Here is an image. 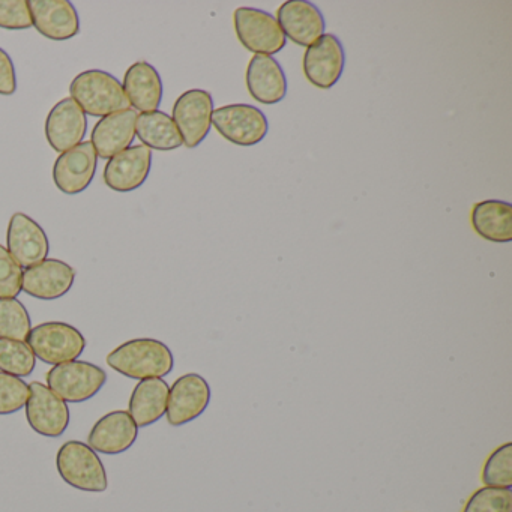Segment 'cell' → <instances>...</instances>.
I'll use <instances>...</instances> for the list:
<instances>
[{
    "label": "cell",
    "instance_id": "cell-1",
    "mask_svg": "<svg viewBox=\"0 0 512 512\" xmlns=\"http://www.w3.org/2000/svg\"><path fill=\"white\" fill-rule=\"evenodd\" d=\"M107 364L130 379H163L175 367L172 350L154 338H136L116 347L107 356Z\"/></svg>",
    "mask_w": 512,
    "mask_h": 512
},
{
    "label": "cell",
    "instance_id": "cell-2",
    "mask_svg": "<svg viewBox=\"0 0 512 512\" xmlns=\"http://www.w3.org/2000/svg\"><path fill=\"white\" fill-rule=\"evenodd\" d=\"M70 94L85 115L94 118L130 109L122 83L106 71L89 70L79 74L71 82Z\"/></svg>",
    "mask_w": 512,
    "mask_h": 512
},
{
    "label": "cell",
    "instance_id": "cell-3",
    "mask_svg": "<svg viewBox=\"0 0 512 512\" xmlns=\"http://www.w3.org/2000/svg\"><path fill=\"white\" fill-rule=\"evenodd\" d=\"M61 478L80 491L104 493L109 488L106 467L97 452L80 440L64 443L56 455Z\"/></svg>",
    "mask_w": 512,
    "mask_h": 512
},
{
    "label": "cell",
    "instance_id": "cell-4",
    "mask_svg": "<svg viewBox=\"0 0 512 512\" xmlns=\"http://www.w3.org/2000/svg\"><path fill=\"white\" fill-rule=\"evenodd\" d=\"M26 343L35 358L50 365L77 361L86 349V338L82 332L64 322H46L35 326Z\"/></svg>",
    "mask_w": 512,
    "mask_h": 512
},
{
    "label": "cell",
    "instance_id": "cell-5",
    "mask_svg": "<svg viewBox=\"0 0 512 512\" xmlns=\"http://www.w3.org/2000/svg\"><path fill=\"white\" fill-rule=\"evenodd\" d=\"M47 386L65 403H85L107 382V373L92 362L71 361L55 365L46 374Z\"/></svg>",
    "mask_w": 512,
    "mask_h": 512
},
{
    "label": "cell",
    "instance_id": "cell-6",
    "mask_svg": "<svg viewBox=\"0 0 512 512\" xmlns=\"http://www.w3.org/2000/svg\"><path fill=\"white\" fill-rule=\"evenodd\" d=\"M233 19L236 35L248 52L274 56L286 47V37L272 14L259 8L241 7Z\"/></svg>",
    "mask_w": 512,
    "mask_h": 512
},
{
    "label": "cell",
    "instance_id": "cell-7",
    "mask_svg": "<svg viewBox=\"0 0 512 512\" xmlns=\"http://www.w3.org/2000/svg\"><path fill=\"white\" fill-rule=\"evenodd\" d=\"M215 130L238 146L259 145L269 131L265 113L250 104H229L212 113Z\"/></svg>",
    "mask_w": 512,
    "mask_h": 512
},
{
    "label": "cell",
    "instance_id": "cell-8",
    "mask_svg": "<svg viewBox=\"0 0 512 512\" xmlns=\"http://www.w3.org/2000/svg\"><path fill=\"white\" fill-rule=\"evenodd\" d=\"M214 98L203 89L184 92L173 106L172 119L188 149L197 148L212 127Z\"/></svg>",
    "mask_w": 512,
    "mask_h": 512
},
{
    "label": "cell",
    "instance_id": "cell-9",
    "mask_svg": "<svg viewBox=\"0 0 512 512\" xmlns=\"http://www.w3.org/2000/svg\"><path fill=\"white\" fill-rule=\"evenodd\" d=\"M346 53L343 44L335 35L323 34L316 43L308 47L304 55L305 77L317 89L334 88L343 76Z\"/></svg>",
    "mask_w": 512,
    "mask_h": 512
},
{
    "label": "cell",
    "instance_id": "cell-10",
    "mask_svg": "<svg viewBox=\"0 0 512 512\" xmlns=\"http://www.w3.org/2000/svg\"><path fill=\"white\" fill-rule=\"evenodd\" d=\"M211 386L205 377L188 373L179 377L169 389L166 418L172 427H181L199 418L211 403Z\"/></svg>",
    "mask_w": 512,
    "mask_h": 512
},
{
    "label": "cell",
    "instance_id": "cell-11",
    "mask_svg": "<svg viewBox=\"0 0 512 512\" xmlns=\"http://www.w3.org/2000/svg\"><path fill=\"white\" fill-rule=\"evenodd\" d=\"M29 389L26 419L32 430L44 437H61L70 425L68 404L43 383L32 382Z\"/></svg>",
    "mask_w": 512,
    "mask_h": 512
},
{
    "label": "cell",
    "instance_id": "cell-12",
    "mask_svg": "<svg viewBox=\"0 0 512 512\" xmlns=\"http://www.w3.org/2000/svg\"><path fill=\"white\" fill-rule=\"evenodd\" d=\"M97 160V152L91 142H82L59 155L53 166L56 188L68 196L83 193L94 181Z\"/></svg>",
    "mask_w": 512,
    "mask_h": 512
},
{
    "label": "cell",
    "instance_id": "cell-13",
    "mask_svg": "<svg viewBox=\"0 0 512 512\" xmlns=\"http://www.w3.org/2000/svg\"><path fill=\"white\" fill-rule=\"evenodd\" d=\"M8 253L22 268H32L49 256L50 242L43 227L29 215L17 212L7 232Z\"/></svg>",
    "mask_w": 512,
    "mask_h": 512
},
{
    "label": "cell",
    "instance_id": "cell-14",
    "mask_svg": "<svg viewBox=\"0 0 512 512\" xmlns=\"http://www.w3.org/2000/svg\"><path fill=\"white\" fill-rule=\"evenodd\" d=\"M152 151L134 145L110 158L104 169V184L118 193H131L145 184L151 173Z\"/></svg>",
    "mask_w": 512,
    "mask_h": 512
},
{
    "label": "cell",
    "instance_id": "cell-15",
    "mask_svg": "<svg viewBox=\"0 0 512 512\" xmlns=\"http://www.w3.org/2000/svg\"><path fill=\"white\" fill-rule=\"evenodd\" d=\"M32 25L52 41H68L79 35L80 20L68 0H28Z\"/></svg>",
    "mask_w": 512,
    "mask_h": 512
},
{
    "label": "cell",
    "instance_id": "cell-16",
    "mask_svg": "<svg viewBox=\"0 0 512 512\" xmlns=\"http://www.w3.org/2000/svg\"><path fill=\"white\" fill-rule=\"evenodd\" d=\"M88 130L85 112L73 98L59 101L46 119V137L59 155L80 145Z\"/></svg>",
    "mask_w": 512,
    "mask_h": 512
},
{
    "label": "cell",
    "instance_id": "cell-17",
    "mask_svg": "<svg viewBox=\"0 0 512 512\" xmlns=\"http://www.w3.org/2000/svg\"><path fill=\"white\" fill-rule=\"evenodd\" d=\"M277 22L284 37L301 47H310L325 32V17L308 0H289L277 11Z\"/></svg>",
    "mask_w": 512,
    "mask_h": 512
},
{
    "label": "cell",
    "instance_id": "cell-18",
    "mask_svg": "<svg viewBox=\"0 0 512 512\" xmlns=\"http://www.w3.org/2000/svg\"><path fill=\"white\" fill-rule=\"evenodd\" d=\"M76 271L58 259H46L23 272V292L41 301H55L70 292Z\"/></svg>",
    "mask_w": 512,
    "mask_h": 512
},
{
    "label": "cell",
    "instance_id": "cell-19",
    "mask_svg": "<svg viewBox=\"0 0 512 512\" xmlns=\"http://www.w3.org/2000/svg\"><path fill=\"white\" fill-rule=\"evenodd\" d=\"M137 436L139 427L130 413L115 410L98 419L89 433L88 445L100 454L119 455L136 443Z\"/></svg>",
    "mask_w": 512,
    "mask_h": 512
},
{
    "label": "cell",
    "instance_id": "cell-20",
    "mask_svg": "<svg viewBox=\"0 0 512 512\" xmlns=\"http://www.w3.org/2000/svg\"><path fill=\"white\" fill-rule=\"evenodd\" d=\"M137 116L136 110L127 109L104 116L95 124L91 143L97 157L110 160L133 145Z\"/></svg>",
    "mask_w": 512,
    "mask_h": 512
},
{
    "label": "cell",
    "instance_id": "cell-21",
    "mask_svg": "<svg viewBox=\"0 0 512 512\" xmlns=\"http://www.w3.org/2000/svg\"><path fill=\"white\" fill-rule=\"evenodd\" d=\"M247 88L251 97L260 104L272 106L287 95V77L277 59L256 55L247 68Z\"/></svg>",
    "mask_w": 512,
    "mask_h": 512
},
{
    "label": "cell",
    "instance_id": "cell-22",
    "mask_svg": "<svg viewBox=\"0 0 512 512\" xmlns=\"http://www.w3.org/2000/svg\"><path fill=\"white\" fill-rule=\"evenodd\" d=\"M122 88L136 112H157L163 101V80L158 71L145 61L136 62L128 68Z\"/></svg>",
    "mask_w": 512,
    "mask_h": 512
},
{
    "label": "cell",
    "instance_id": "cell-23",
    "mask_svg": "<svg viewBox=\"0 0 512 512\" xmlns=\"http://www.w3.org/2000/svg\"><path fill=\"white\" fill-rule=\"evenodd\" d=\"M169 389V383L163 379H146L137 383L131 394L128 412L137 427H149L166 415Z\"/></svg>",
    "mask_w": 512,
    "mask_h": 512
},
{
    "label": "cell",
    "instance_id": "cell-24",
    "mask_svg": "<svg viewBox=\"0 0 512 512\" xmlns=\"http://www.w3.org/2000/svg\"><path fill=\"white\" fill-rule=\"evenodd\" d=\"M472 227L482 239L494 244L512 241V206L502 200H482L472 209Z\"/></svg>",
    "mask_w": 512,
    "mask_h": 512
},
{
    "label": "cell",
    "instance_id": "cell-25",
    "mask_svg": "<svg viewBox=\"0 0 512 512\" xmlns=\"http://www.w3.org/2000/svg\"><path fill=\"white\" fill-rule=\"evenodd\" d=\"M136 136L139 137L143 146L155 151H175L184 146L181 133L173 122L172 116L160 110L140 113L137 116Z\"/></svg>",
    "mask_w": 512,
    "mask_h": 512
},
{
    "label": "cell",
    "instance_id": "cell-26",
    "mask_svg": "<svg viewBox=\"0 0 512 512\" xmlns=\"http://www.w3.org/2000/svg\"><path fill=\"white\" fill-rule=\"evenodd\" d=\"M37 367V358L26 341L0 338V371L11 376L28 377Z\"/></svg>",
    "mask_w": 512,
    "mask_h": 512
},
{
    "label": "cell",
    "instance_id": "cell-27",
    "mask_svg": "<svg viewBox=\"0 0 512 512\" xmlns=\"http://www.w3.org/2000/svg\"><path fill=\"white\" fill-rule=\"evenodd\" d=\"M31 329V316L19 299H0V338L26 341Z\"/></svg>",
    "mask_w": 512,
    "mask_h": 512
},
{
    "label": "cell",
    "instance_id": "cell-28",
    "mask_svg": "<svg viewBox=\"0 0 512 512\" xmlns=\"http://www.w3.org/2000/svg\"><path fill=\"white\" fill-rule=\"evenodd\" d=\"M485 487L512 488V443L499 446L488 455L482 469Z\"/></svg>",
    "mask_w": 512,
    "mask_h": 512
},
{
    "label": "cell",
    "instance_id": "cell-29",
    "mask_svg": "<svg viewBox=\"0 0 512 512\" xmlns=\"http://www.w3.org/2000/svg\"><path fill=\"white\" fill-rule=\"evenodd\" d=\"M461 512H512L511 488L482 487L467 500Z\"/></svg>",
    "mask_w": 512,
    "mask_h": 512
},
{
    "label": "cell",
    "instance_id": "cell-30",
    "mask_svg": "<svg viewBox=\"0 0 512 512\" xmlns=\"http://www.w3.org/2000/svg\"><path fill=\"white\" fill-rule=\"evenodd\" d=\"M31 397V389L22 377L0 371V415L20 412Z\"/></svg>",
    "mask_w": 512,
    "mask_h": 512
},
{
    "label": "cell",
    "instance_id": "cell-31",
    "mask_svg": "<svg viewBox=\"0 0 512 512\" xmlns=\"http://www.w3.org/2000/svg\"><path fill=\"white\" fill-rule=\"evenodd\" d=\"M23 268L0 245V299L17 298L22 292Z\"/></svg>",
    "mask_w": 512,
    "mask_h": 512
},
{
    "label": "cell",
    "instance_id": "cell-32",
    "mask_svg": "<svg viewBox=\"0 0 512 512\" xmlns=\"http://www.w3.org/2000/svg\"><path fill=\"white\" fill-rule=\"evenodd\" d=\"M32 26L28 0H0V28L25 31Z\"/></svg>",
    "mask_w": 512,
    "mask_h": 512
},
{
    "label": "cell",
    "instance_id": "cell-33",
    "mask_svg": "<svg viewBox=\"0 0 512 512\" xmlns=\"http://www.w3.org/2000/svg\"><path fill=\"white\" fill-rule=\"evenodd\" d=\"M16 91L17 76L13 59L4 49H0V95L10 97L16 94Z\"/></svg>",
    "mask_w": 512,
    "mask_h": 512
}]
</instances>
